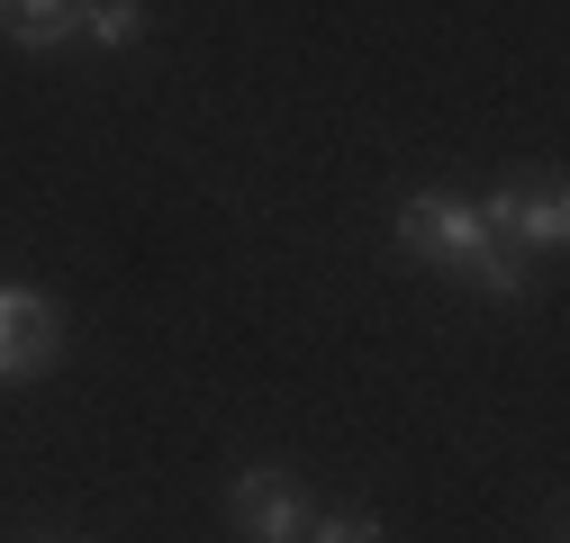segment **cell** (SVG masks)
Returning <instances> with one entry per match:
<instances>
[{"instance_id": "6", "label": "cell", "mask_w": 570, "mask_h": 543, "mask_svg": "<svg viewBox=\"0 0 570 543\" xmlns=\"http://www.w3.org/2000/svg\"><path fill=\"white\" fill-rule=\"evenodd\" d=\"M91 37H100V46H136V37H146V10H136V0H100V10H91Z\"/></svg>"}, {"instance_id": "1", "label": "cell", "mask_w": 570, "mask_h": 543, "mask_svg": "<svg viewBox=\"0 0 570 543\" xmlns=\"http://www.w3.org/2000/svg\"><path fill=\"white\" fill-rule=\"evenodd\" d=\"M399 245L416 263H444V272H480V263L508 254L480 227V199H453V190H407L399 199Z\"/></svg>"}, {"instance_id": "5", "label": "cell", "mask_w": 570, "mask_h": 543, "mask_svg": "<svg viewBox=\"0 0 570 543\" xmlns=\"http://www.w3.org/2000/svg\"><path fill=\"white\" fill-rule=\"evenodd\" d=\"M0 28H10V46L46 55V46H63L82 28V10H73V0H0Z\"/></svg>"}, {"instance_id": "4", "label": "cell", "mask_w": 570, "mask_h": 543, "mask_svg": "<svg viewBox=\"0 0 570 543\" xmlns=\"http://www.w3.org/2000/svg\"><path fill=\"white\" fill-rule=\"evenodd\" d=\"M55 354H63L55 299L28 282H0V381H37V372H55Z\"/></svg>"}, {"instance_id": "7", "label": "cell", "mask_w": 570, "mask_h": 543, "mask_svg": "<svg viewBox=\"0 0 570 543\" xmlns=\"http://www.w3.org/2000/svg\"><path fill=\"white\" fill-rule=\"evenodd\" d=\"M308 543H381V516H353V507H344V516H317Z\"/></svg>"}, {"instance_id": "2", "label": "cell", "mask_w": 570, "mask_h": 543, "mask_svg": "<svg viewBox=\"0 0 570 543\" xmlns=\"http://www.w3.org/2000/svg\"><path fill=\"white\" fill-rule=\"evenodd\" d=\"M480 227L508 245V254H561V236H570V199H561L552 172H543V181H508V190L480 199Z\"/></svg>"}, {"instance_id": "3", "label": "cell", "mask_w": 570, "mask_h": 543, "mask_svg": "<svg viewBox=\"0 0 570 543\" xmlns=\"http://www.w3.org/2000/svg\"><path fill=\"white\" fill-rule=\"evenodd\" d=\"M227 525H236L245 543H299V525H308L299 471H272V462L236 471V481H227Z\"/></svg>"}]
</instances>
